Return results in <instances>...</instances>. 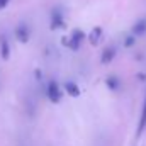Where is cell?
<instances>
[{
    "mask_svg": "<svg viewBox=\"0 0 146 146\" xmlns=\"http://www.w3.org/2000/svg\"><path fill=\"white\" fill-rule=\"evenodd\" d=\"M146 127V97L145 102H143V107H141V114H139V122H138V136L145 131Z\"/></svg>",
    "mask_w": 146,
    "mask_h": 146,
    "instance_id": "cell-6",
    "label": "cell"
},
{
    "mask_svg": "<svg viewBox=\"0 0 146 146\" xmlns=\"http://www.w3.org/2000/svg\"><path fill=\"white\" fill-rule=\"evenodd\" d=\"M107 85H109L110 90H117V88H119V80H117L115 76H109V78H107Z\"/></svg>",
    "mask_w": 146,
    "mask_h": 146,
    "instance_id": "cell-10",
    "label": "cell"
},
{
    "mask_svg": "<svg viewBox=\"0 0 146 146\" xmlns=\"http://www.w3.org/2000/svg\"><path fill=\"white\" fill-rule=\"evenodd\" d=\"M65 88H66L68 95H72V97H78V95H80V88H78V85H76V83L66 82V83H65Z\"/></svg>",
    "mask_w": 146,
    "mask_h": 146,
    "instance_id": "cell-8",
    "label": "cell"
},
{
    "mask_svg": "<svg viewBox=\"0 0 146 146\" xmlns=\"http://www.w3.org/2000/svg\"><path fill=\"white\" fill-rule=\"evenodd\" d=\"M9 2H10V0H0V10H2V9H5V7L9 5Z\"/></svg>",
    "mask_w": 146,
    "mask_h": 146,
    "instance_id": "cell-12",
    "label": "cell"
},
{
    "mask_svg": "<svg viewBox=\"0 0 146 146\" xmlns=\"http://www.w3.org/2000/svg\"><path fill=\"white\" fill-rule=\"evenodd\" d=\"M61 87L56 80H49L48 85H46V97L53 102V104H58L61 100Z\"/></svg>",
    "mask_w": 146,
    "mask_h": 146,
    "instance_id": "cell-1",
    "label": "cell"
},
{
    "mask_svg": "<svg viewBox=\"0 0 146 146\" xmlns=\"http://www.w3.org/2000/svg\"><path fill=\"white\" fill-rule=\"evenodd\" d=\"M0 54H2L3 60H9V56H10V46H9L7 37H2L0 39Z\"/></svg>",
    "mask_w": 146,
    "mask_h": 146,
    "instance_id": "cell-7",
    "label": "cell"
},
{
    "mask_svg": "<svg viewBox=\"0 0 146 146\" xmlns=\"http://www.w3.org/2000/svg\"><path fill=\"white\" fill-rule=\"evenodd\" d=\"M15 36H17L19 41L27 42V41H29V36H31V27H29L27 24H24V22L17 24V27H15Z\"/></svg>",
    "mask_w": 146,
    "mask_h": 146,
    "instance_id": "cell-3",
    "label": "cell"
},
{
    "mask_svg": "<svg viewBox=\"0 0 146 146\" xmlns=\"http://www.w3.org/2000/svg\"><path fill=\"white\" fill-rule=\"evenodd\" d=\"M83 39H85V34H83V31H80V29H75L72 33V37H70V48L72 49H78L80 48V44L83 42Z\"/></svg>",
    "mask_w": 146,
    "mask_h": 146,
    "instance_id": "cell-4",
    "label": "cell"
},
{
    "mask_svg": "<svg viewBox=\"0 0 146 146\" xmlns=\"http://www.w3.org/2000/svg\"><path fill=\"white\" fill-rule=\"evenodd\" d=\"M51 29H60V27H65V17H63V12L54 9L51 12Z\"/></svg>",
    "mask_w": 146,
    "mask_h": 146,
    "instance_id": "cell-2",
    "label": "cell"
},
{
    "mask_svg": "<svg viewBox=\"0 0 146 146\" xmlns=\"http://www.w3.org/2000/svg\"><path fill=\"white\" fill-rule=\"evenodd\" d=\"M114 56H115V48H114V46H109V48L104 49V53H102V56H100V61H102L104 65H107V63H110V61L114 60Z\"/></svg>",
    "mask_w": 146,
    "mask_h": 146,
    "instance_id": "cell-5",
    "label": "cell"
},
{
    "mask_svg": "<svg viewBox=\"0 0 146 146\" xmlns=\"http://www.w3.org/2000/svg\"><path fill=\"white\" fill-rule=\"evenodd\" d=\"M133 31H134V34H145V31H146V19H141V21H138L136 22V26L133 27Z\"/></svg>",
    "mask_w": 146,
    "mask_h": 146,
    "instance_id": "cell-9",
    "label": "cell"
},
{
    "mask_svg": "<svg viewBox=\"0 0 146 146\" xmlns=\"http://www.w3.org/2000/svg\"><path fill=\"white\" fill-rule=\"evenodd\" d=\"M99 34H102V29H100V27H95V29H94V33H92V36H90L92 44H97V36H99Z\"/></svg>",
    "mask_w": 146,
    "mask_h": 146,
    "instance_id": "cell-11",
    "label": "cell"
}]
</instances>
